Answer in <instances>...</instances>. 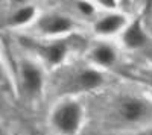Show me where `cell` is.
Here are the masks:
<instances>
[{"mask_svg": "<svg viewBox=\"0 0 152 135\" xmlns=\"http://www.w3.org/2000/svg\"><path fill=\"white\" fill-rule=\"evenodd\" d=\"M40 55L44 58V61L49 65H59L62 61L66 59L67 53H69V46L66 40H53L47 44L40 46Z\"/></svg>", "mask_w": 152, "mask_h": 135, "instance_id": "cell-8", "label": "cell"}, {"mask_svg": "<svg viewBox=\"0 0 152 135\" xmlns=\"http://www.w3.org/2000/svg\"><path fill=\"white\" fill-rule=\"evenodd\" d=\"M116 115L123 125H143L152 117V102L142 96H125L116 105Z\"/></svg>", "mask_w": 152, "mask_h": 135, "instance_id": "cell-2", "label": "cell"}, {"mask_svg": "<svg viewBox=\"0 0 152 135\" xmlns=\"http://www.w3.org/2000/svg\"><path fill=\"white\" fill-rule=\"evenodd\" d=\"M90 56H91V61L94 65L108 68L116 64L117 50L110 43L102 41V43H97L96 46H93V49L90 50Z\"/></svg>", "mask_w": 152, "mask_h": 135, "instance_id": "cell-9", "label": "cell"}, {"mask_svg": "<svg viewBox=\"0 0 152 135\" xmlns=\"http://www.w3.org/2000/svg\"><path fill=\"white\" fill-rule=\"evenodd\" d=\"M76 21L67 14L62 12H49V14H43L37 20V29L44 36H52V38H58V36L67 35L76 29Z\"/></svg>", "mask_w": 152, "mask_h": 135, "instance_id": "cell-3", "label": "cell"}, {"mask_svg": "<svg viewBox=\"0 0 152 135\" xmlns=\"http://www.w3.org/2000/svg\"><path fill=\"white\" fill-rule=\"evenodd\" d=\"M50 123L59 135H78L84 123V106L76 99L61 100L50 114Z\"/></svg>", "mask_w": 152, "mask_h": 135, "instance_id": "cell-1", "label": "cell"}, {"mask_svg": "<svg viewBox=\"0 0 152 135\" xmlns=\"http://www.w3.org/2000/svg\"><path fill=\"white\" fill-rule=\"evenodd\" d=\"M5 78V70H3V64H2V61H0V82L3 81Z\"/></svg>", "mask_w": 152, "mask_h": 135, "instance_id": "cell-13", "label": "cell"}, {"mask_svg": "<svg viewBox=\"0 0 152 135\" xmlns=\"http://www.w3.org/2000/svg\"><path fill=\"white\" fill-rule=\"evenodd\" d=\"M128 18L126 15L120 14V12H108V14L99 17L94 24H93V29L94 33L97 36H113V35H117L122 33L125 30V28L128 26Z\"/></svg>", "mask_w": 152, "mask_h": 135, "instance_id": "cell-5", "label": "cell"}, {"mask_svg": "<svg viewBox=\"0 0 152 135\" xmlns=\"http://www.w3.org/2000/svg\"><path fill=\"white\" fill-rule=\"evenodd\" d=\"M76 5H78V9H79V12H81L82 15H85V17L91 15L93 12H94V6H93L91 3H88V2H78Z\"/></svg>", "mask_w": 152, "mask_h": 135, "instance_id": "cell-11", "label": "cell"}, {"mask_svg": "<svg viewBox=\"0 0 152 135\" xmlns=\"http://www.w3.org/2000/svg\"><path fill=\"white\" fill-rule=\"evenodd\" d=\"M37 15V9L32 5H24L15 9V12H12V15L9 18V23L12 26H24V24L31 23Z\"/></svg>", "mask_w": 152, "mask_h": 135, "instance_id": "cell-10", "label": "cell"}, {"mask_svg": "<svg viewBox=\"0 0 152 135\" xmlns=\"http://www.w3.org/2000/svg\"><path fill=\"white\" fill-rule=\"evenodd\" d=\"M120 35H122L123 46H126L131 50H137V49L145 47L149 41V35L145 30L140 20H134L128 23V26L125 28V30Z\"/></svg>", "mask_w": 152, "mask_h": 135, "instance_id": "cell-6", "label": "cell"}, {"mask_svg": "<svg viewBox=\"0 0 152 135\" xmlns=\"http://www.w3.org/2000/svg\"><path fill=\"white\" fill-rule=\"evenodd\" d=\"M99 3L102 6H105L107 9H114V8H116V2H114V0H108V2H107V0H100Z\"/></svg>", "mask_w": 152, "mask_h": 135, "instance_id": "cell-12", "label": "cell"}, {"mask_svg": "<svg viewBox=\"0 0 152 135\" xmlns=\"http://www.w3.org/2000/svg\"><path fill=\"white\" fill-rule=\"evenodd\" d=\"M104 75L102 71L97 70L96 67L82 68L76 73L75 76V88L79 91H94L104 85Z\"/></svg>", "mask_w": 152, "mask_h": 135, "instance_id": "cell-7", "label": "cell"}, {"mask_svg": "<svg viewBox=\"0 0 152 135\" xmlns=\"http://www.w3.org/2000/svg\"><path fill=\"white\" fill-rule=\"evenodd\" d=\"M0 135H3V134H2V132H0Z\"/></svg>", "mask_w": 152, "mask_h": 135, "instance_id": "cell-15", "label": "cell"}, {"mask_svg": "<svg viewBox=\"0 0 152 135\" xmlns=\"http://www.w3.org/2000/svg\"><path fill=\"white\" fill-rule=\"evenodd\" d=\"M18 76H20L21 88L28 96L35 97L38 94H41L44 88V73H43V68L35 61L23 59L20 62Z\"/></svg>", "mask_w": 152, "mask_h": 135, "instance_id": "cell-4", "label": "cell"}, {"mask_svg": "<svg viewBox=\"0 0 152 135\" xmlns=\"http://www.w3.org/2000/svg\"><path fill=\"white\" fill-rule=\"evenodd\" d=\"M146 82L149 83V87H152V71H149L146 75Z\"/></svg>", "mask_w": 152, "mask_h": 135, "instance_id": "cell-14", "label": "cell"}]
</instances>
